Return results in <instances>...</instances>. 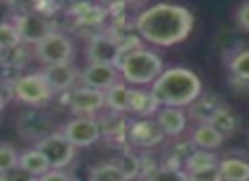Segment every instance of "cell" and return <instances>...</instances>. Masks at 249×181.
I'll list each match as a JSON object with an SVG mask.
<instances>
[{"label":"cell","instance_id":"obj_1","mask_svg":"<svg viewBox=\"0 0 249 181\" xmlns=\"http://www.w3.org/2000/svg\"><path fill=\"white\" fill-rule=\"evenodd\" d=\"M195 18L184 5L159 2L142 11L135 19V31L154 46L169 48L188 39Z\"/></svg>","mask_w":249,"mask_h":181},{"label":"cell","instance_id":"obj_2","mask_svg":"<svg viewBox=\"0 0 249 181\" xmlns=\"http://www.w3.org/2000/svg\"><path fill=\"white\" fill-rule=\"evenodd\" d=\"M152 94L160 106L188 108L203 92V84L193 70L186 67L167 69L154 80Z\"/></svg>","mask_w":249,"mask_h":181},{"label":"cell","instance_id":"obj_3","mask_svg":"<svg viewBox=\"0 0 249 181\" xmlns=\"http://www.w3.org/2000/svg\"><path fill=\"white\" fill-rule=\"evenodd\" d=\"M118 72L124 82L132 86H147L154 84V80L164 72V63L156 52L139 48L123 55L118 63Z\"/></svg>","mask_w":249,"mask_h":181},{"label":"cell","instance_id":"obj_4","mask_svg":"<svg viewBox=\"0 0 249 181\" xmlns=\"http://www.w3.org/2000/svg\"><path fill=\"white\" fill-rule=\"evenodd\" d=\"M12 92L18 101L24 103L33 108H38L50 103L55 96V90L48 86L41 72L26 73L12 82Z\"/></svg>","mask_w":249,"mask_h":181},{"label":"cell","instance_id":"obj_5","mask_svg":"<svg viewBox=\"0 0 249 181\" xmlns=\"http://www.w3.org/2000/svg\"><path fill=\"white\" fill-rule=\"evenodd\" d=\"M67 106L75 116H90L94 118L106 108L104 90L92 89L87 86H75L67 90Z\"/></svg>","mask_w":249,"mask_h":181},{"label":"cell","instance_id":"obj_6","mask_svg":"<svg viewBox=\"0 0 249 181\" xmlns=\"http://www.w3.org/2000/svg\"><path fill=\"white\" fill-rule=\"evenodd\" d=\"M35 55L45 65L53 63H67L73 58V43L69 36L60 31H53L43 41L35 46Z\"/></svg>","mask_w":249,"mask_h":181},{"label":"cell","instance_id":"obj_7","mask_svg":"<svg viewBox=\"0 0 249 181\" xmlns=\"http://www.w3.org/2000/svg\"><path fill=\"white\" fill-rule=\"evenodd\" d=\"M36 149H39L46 156L52 169H65L75 157V147L67 140L62 132H53L36 142Z\"/></svg>","mask_w":249,"mask_h":181},{"label":"cell","instance_id":"obj_8","mask_svg":"<svg viewBox=\"0 0 249 181\" xmlns=\"http://www.w3.org/2000/svg\"><path fill=\"white\" fill-rule=\"evenodd\" d=\"M62 133L75 149L90 147L103 139L99 122L90 116H75L63 125Z\"/></svg>","mask_w":249,"mask_h":181},{"label":"cell","instance_id":"obj_9","mask_svg":"<svg viewBox=\"0 0 249 181\" xmlns=\"http://www.w3.org/2000/svg\"><path fill=\"white\" fill-rule=\"evenodd\" d=\"M16 28L21 36V41L26 45L36 46L39 41L56 31L55 24L48 19V16L39 14V12H24V14L16 18Z\"/></svg>","mask_w":249,"mask_h":181},{"label":"cell","instance_id":"obj_10","mask_svg":"<svg viewBox=\"0 0 249 181\" xmlns=\"http://www.w3.org/2000/svg\"><path fill=\"white\" fill-rule=\"evenodd\" d=\"M18 130L22 139L39 142L46 135L55 132V120L52 118L50 113L33 108L21 113L18 120Z\"/></svg>","mask_w":249,"mask_h":181},{"label":"cell","instance_id":"obj_11","mask_svg":"<svg viewBox=\"0 0 249 181\" xmlns=\"http://www.w3.org/2000/svg\"><path fill=\"white\" fill-rule=\"evenodd\" d=\"M166 135L152 118H135L130 122L128 142L140 150H150L160 145Z\"/></svg>","mask_w":249,"mask_h":181},{"label":"cell","instance_id":"obj_12","mask_svg":"<svg viewBox=\"0 0 249 181\" xmlns=\"http://www.w3.org/2000/svg\"><path fill=\"white\" fill-rule=\"evenodd\" d=\"M86 55L89 63H107L118 69L121 62V48L116 38L111 35H96L87 43Z\"/></svg>","mask_w":249,"mask_h":181},{"label":"cell","instance_id":"obj_13","mask_svg":"<svg viewBox=\"0 0 249 181\" xmlns=\"http://www.w3.org/2000/svg\"><path fill=\"white\" fill-rule=\"evenodd\" d=\"M41 75L48 82L55 92H67L73 89L79 82L80 73L70 62L67 63H53V65H45L41 70Z\"/></svg>","mask_w":249,"mask_h":181},{"label":"cell","instance_id":"obj_14","mask_svg":"<svg viewBox=\"0 0 249 181\" xmlns=\"http://www.w3.org/2000/svg\"><path fill=\"white\" fill-rule=\"evenodd\" d=\"M79 80L82 86L106 90L120 80V72H118V69L114 65H107V63H89L80 72Z\"/></svg>","mask_w":249,"mask_h":181},{"label":"cell","instance_id":"obj_15","mask_svg":"<svg viewBox=\"0 0 249 181\" xmlns=\"http://www.w3.org/2000/svg\"><path fill=\"white\" fill-rule=\"evenodd\" d=\"M225 106V101L215 92H201L190 106H188L186 115L195 123H210L212 118L217 115L218 109Z\"/></svg>","mask_w":249,"mask_h":181},{"label":"cell","instance_id":"obj_16","mask_svg":"<svg viewBox=\"0 0 249 181\" xmlns=\"http://www.w3.org/2000/svg\"><path fill=\"white\" fill-rule=\"evenodd\" d=\"M154 120L166 137H179L188 125V115L184 108H174V106H160L154 115Z\"/></svg>","mask_w":249,"mask_h":181},{"label":"cell","instance_id":"obj_17","mask_svg":"<svg viewBox=\"0 0 249 181\" xmlns=\"http://www.w3.org/2000/svg\"><path fill=\"white\" fill-rule=\"evenodd\" d=\"M97 122H99L101 132L106 140H111L114 144L128 142V128L132 120L124 118L123 113L109 111V115L101 116V120H97Z\"/></svg>","mask_w":249,"mask_h":181},{"label":"cell","instance_id":"obj_18","mask_svg":"<svg viewBox=\"0 0 249 181\" xmlns=\"http://www.w3.org/2000/svg\"><path fill=\"white\" fill-rule=\"evenodd\" d=\"M159 108L160 105L156 99V96L152 94V90L132 87V90H130V106H128L130 115L137 116V118H152Z\"/></svg>","mask_w":249,"mask_h":181},{"label":"cell","instance_id":"obj_19","mask_svg":"<svg viewBox=\"0 0 249 181\" xmlns=\"http://www.w3.org/2000/svg\"><path fill=\"white\" fill-rule=\"evenodd\" d=\"M190 139L196 145V149L213 150L222 145L225 137L213 125H210V123H198L193 128V132H191Z\"/></svg>","mask_w":249,"mask_h":181},{"label":"cell","instance_id":"obj_20","mask_svg":"<svg viewBox=\"0 0 249 181\" xmlns=\"http://www.w3.org/2000/svg\"><path fill=\"white\" fill-rule=\"evenodd\" d=\"M196 149L191 139L186 140H176V142L169 144L164 150V161L160 166H169V167H183L186 159L191 156V152Z\"/></svg>","mask_w":249,"mask_h":181},{"label":"cell","instance_id":"obj_21","mask_svg":"<svg viewBox=\"0 0 249 181\" xmlns=\"http://www.w3.org/2000/svg\"><path fill=\"white\" fill-rule=\"evenodd\" d=\"M130 90H132V87H128L123 82H116L109 89H106L104 90L106 108L113 113H123V115H126L130 106Z\"/></svg>","mask_w":249,"mask_h":181},{"label":"cell","instance_id":"obj_22","mask_svg":"<svg viewBox=\"0 0 249 181\" xmlns=\"http://www.w3.org/2000/svg\"><path fill=\"white\" fill-rule=\"evenodd\" d=\"M222 181H249V161L241 157H225L218 163Z\"/></svg>","mask_w":249,"mask_h":181},{"label":"cell","instance_id":"obj_23","mask_svg":"<svg viewBox=\"0 0 249 181\" xmlns=\"http://www.w3.org/2000/svg\"><path fill=\"white\" fill-rule=\"evenodd\" d=\"M19 167L24 169L26 173H29L31 176L38 178L41 174H45L46 171H50V163L46 159V156L39 149H29L19 156Z\"/></svg>","mask_w":249,"mask_h":181},{"label":"cell","instance_id":"obj_24","mask_svg":"<svg viewBox=\"0 0 249 181\" xmlns=\"http://www.w3.org/2000/svg\"><path fill=\"white\" fill-rule=\"evenodd\" d=\"M218 163H220V157L215 152L207 149H195L186 159L183 169L186 173H196V171L210 169V167H218Z\"/></svg>","mask_w":249,"mask_h":181},{"label":"cell","instance_id":"obj_25","mask_svg":"<svg viewBox=\"0 0 249 181\" xmlns=\"http://www.w3.org/2000/svg\"><path fill=\"white\" fill-rule=\"evenodd\" d=\"M113 163L116 164V167L121 171L126 181L139 180L140 174V157L139 154H135L133 150H121L120 154L113 157Z\"/></svg>","mask_w":249,"mask_h":181},{"label":"cell","instance_id":"obj_26","mask_svg":"<svg viewBox=\"0 0 249 181\" xmlns=\"http://www.w3.org/2000/svg\"><path fill=\"white\" fill-rule=\"evenodd\" d=\"M210 125H213L224 137H229L239 128V118H237V115L225 105L224 108L218 109L217 115L212 118Z\"/></svg>","mask_w":249,"mask_h":181},{"label":"cell","instance_id":"obj_27","mask_svg":"<svg viewBox=\"0 0 249 181\" xmlns=\"http://www.w3.org/2000/svg\"><path fill=\"white\" fill-rule=\"evenodd\" d=\"M229 70L235 82L249 86V50L237 52L229 62Z\"/></svg>","mask_w":249,"mask_h":181},{"label":"cell","instance_id":"obj_28","mask_svg":"<svg viewBox=\"0 0 249 181\" xmlns=\"http://www.w3.org/2000/svg\"><path fill=\"white\" fill-rule=\"evenodd\" d=\"M87 181H126L113 161L109 163L96 164L89 169V180Z\"/></svg>","mask_w":249,"mask_h":181},{"label":"cell","instance_id":"obj_29","mask_svg":"<svg viewBox=\"0 0 249 181\" xmlns=\"http://www.w3.org/2000/svg\"><path fill=\"white\" fill-rule=\"evenodd\" d=\"M21 36L16 28V24L11 22H0V52L16 48L21 45Z\"/></svg>","mask_w":249,"mask_h":181},{"label":"cell","instance_id":"obj_30","mask_svg":"<svg viewBox=\"0 0 249 181\" xmlns=\"http://www.w3.org/2000/svg\"><path fill=\"white\" fill-rule=\"evenodd\" d=\"M145 181H188V173L183 167L160 166Z\"/></svg>","mask_w":249,"mask_h":181},{"label":"cell","instance_id":"obj_31","mask_svg":"<svg viewBox=\"0 0 249 181\" xmlns=\"http://www.w3.org/2000/svg\"><path fill=\"white\" fill-rule=\"evenodd\" d=\"M19 156L21 154L11 145V144H0V173L11 171L19 166Z\"/></svg>","mask_w":249,"mask_h":181},{"label":"cell","instance_id":"obj_32","mask_svg":"<svg viewBox=\"0 0 249 181\" xmlns=\"http://www.w3.org/2000/svg\"><path fill=\"white\" fill-rule=\"evenodd\" d=\"M107 16V11L103 7V5H87L86 11L77 18V21L80 24H89V26H97L101 22H104Z\"/></svg>","mask_w":249,"mask_h":181},{"label":"cell","instance_id":"obj_33","mask_svg":"<svg viewBox=\"0 0 249 181\" xmlns=\"http://www.w3.org/2000/svg\"><path fill=\"white\" fill-rule=\"evenodd\" d=\"M140 157V174H139V180L145 181L154 171H157L160 167V163H157L156 157L149 152V150H142L139 152Z\"/></svg>","mask_w":249,"mask_h":181},{"label":"cell","instance_id":"obj_34","mask_svg":"<svg viewBox=\"0 0 249 181\" xmlns=\"http://www.w3.org/2000/svg\"><path fill=\"white\" fill-rule=\"evenodd\" d=\"M188 181H222L218 167L196 171V173H188Z\"/></svg>","mask_w":249,"mask_h":181},{"label":"cell","instance_id":"obj_35","mask_svg":"<svg viewBox=\"0 0 249 181\" xmlns=\"http://www.w3.org/2000/svg\"><path fill=\"white\" fill-rule=\"evenodd\" d=\"M0 181H36L35 176H31L29 173H26L21 167H14L11 171H5V173H0Z\"/></svg>","mask_w":249,"mask_h":181},{"label":"cell","instance_id":"obj_36","mask_svg":"<svg viewBox=\"0 0 249 181\" xmlns=\"http://www.w3.org/2000/svg\"><path fill=\"white\" fill-rule=\"evenodd\" d=\"M36 181H77L73 176L67 174L63 169H50L45 174L36 178Z\"/></svg>","mask_w":249,"mask_h":181},{"label":"cell","instance_id":"obj_37","mask_svg":"<svg viewBox=\"0 0 249 181\" xmlns=\"http://www.w3.org/2000/svg\"><path fill=\"white\" fill-rule=\"evenodd\" d=\"M235 19H237V24L244 31H249V0L239 5L237 12H235Z\"/></svg>","mask_w":249,"mask_h":181},{"label":"cell","instance_id":"obj_38","mask_svg":"<svg viewBox=\"0 0 249 181\" xmlns=\"http://www.w3.org/2000/svg\"><path fill=\"white\" fill-rule=\"evenodd\" d=\"M123 2H126V4H133V2H139V0H123Z\"/></svg>","mask_w":249,"mask_h":181},{"label":"cell","instance_id":"obj_39","mask_svg":"<svg viewBox=\"0 0 249 181\" xmlns=\"http://www.w3.org/2000/svg\"><path fill=\"white\" fill-rule=\"evenodd\" d=\"M2 109H4V106H2V105H0V111H2Z\"/></svg>","mask_w":249,"mask_h":181},{"label":"cell","instance_id":"obj_40","mask_svg":"<svg viewBox=\"0 0 249 181\" xmlns=\"http://www.w3.org/2000/svg\"><path fill=\"white\" fill-rule=\"evenodd\" d=\"M77 181H80V180H77Z\"/></svg>","mask_w":249,"mask_h":181}]
</instances>
